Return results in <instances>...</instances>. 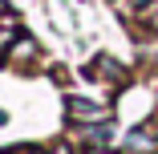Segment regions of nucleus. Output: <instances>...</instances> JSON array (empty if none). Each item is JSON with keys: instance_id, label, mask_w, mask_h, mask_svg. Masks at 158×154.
<instances>
[{"instance_id": "obj_1", "label": "nucleus", "mask_w": 158, "mask_h": 154, "mask_svg": "<svg viewBox=\"0 0 158 154\" xmlns=\"http://www.w3.org/2000/svg\"><path fill=\"white\" fill-rule=\"evenodd\" d=\"M69 118L73 122H106L110 110L98 106V102H85V98H69Z\"/></svg>"}, {"instance_id": "obj_2", "label": "nucleus", "mask_w": 158, "mask_h": 154, "mask_svg": "<svg viewBox=\"0 0 158 154\" xmlns=\"http://www.w3.org/2000/svg\"><path fill=\"white\" fill-rule=\"evenodd\" d=\"M126 146H130V150H154V138H150L146 130H134V134H130V142H126Z\"/></svg>"}, {"instance_id": "obj_3", "label": "nucleus", "mask_w": 158, "mask_h": 154, "mask_svg": "<svg viewBox=\"0 0 158 154\" xmlns=\"http://www.w3.org/2000/svg\"><path fill=\"white\" fill-rule=\"evenodd\" d=\"M85 142H89V146H106V142H110V126H98V130H89V134H85Z\"/></svg>"}, {"instance_id": "obj_4", "label": "nucleus", "mask_w": 158, "mask_h": 154, "mask_svg": "<svg viewBox=\"0 0 158 154\" xmlns=\"http://www.w3.org/2000/svg\"><path fill=\"white\" fill-rule=\"evenodd\" d=\"M16 154H45V150H37V146H20Z\"/></svg>"}, {"instance_id": "obj_5", "label": "nucleus", "mask_w": 158, "mask_h": 154, "mask_svg": "<svg viewBox=\"0 0 158 154\" xmlns=\"http://www.w3.org/2000/svg\"><path fill=\"white\" fill-rule=\"evenodd\" d=\"M8 41H12V33H0V49H4V45H8Z\"/></svg>"}, {"instance_id": "obj_6", "label": "nucleus", "mask_w": 158, "mask_h": 154, "mask_svg": "<svg viewBox=\"0 0 158 154\" xmlns=\"http://www.w3.org/2000/svg\"><path fill=\"white\" fill-rule=\"evenodd\" d=\"M130 4H134V8H146V4H150V0H130Z\"/></svg>"}, {"instance_id": "obj_7", "label": "nucleus", "mask_w": 158, "mask_h": 154, "mask_svg": "<svg viewBox=\"0 0 158 154\" xmlns=\"http://www.w3.org/2000/svg\"><path fill=\"white\" fill-rule=\"evenodd\" d=\"M4 12H8V0H0V16H4Z\"/></svg>"}, {"instance_id": "obj_8", "label": "nucleus", "mask_w": 158, "mask_h": 154, "mask_svg": "<svg viewBox=\"0 0 158 154\" xmlns=\"http://www.w3.org/2000/svg\"><path fill=\"white\" fill-rule=\"evenodd\" d=\"M4 154H8V150H4Z\"/></svg>"}]
</instances>
